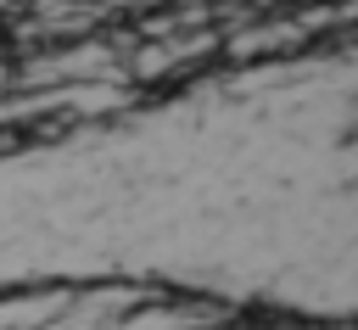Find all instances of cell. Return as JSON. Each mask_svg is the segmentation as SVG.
I'll use <instances>...</instances> for the list:
<instances>
[{"label": "cell", "mask_w": 358, "mask_h": 330, "mask_svg": "<svg viewBox=\"0 0 358 330\" xmlns=\"http://www.w3.org/2000/svg\"><path fill=\"white\" fill-rule=\"evenodd\" d=\"M101 224L140 274L358 319V45L246 67L123 129Z\"/></svg>", "instance_id": "1"}]
</instances>
